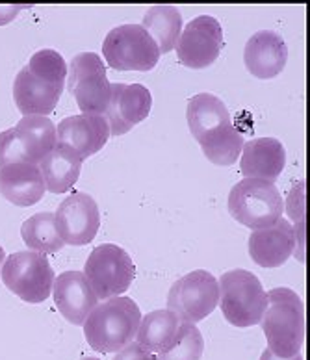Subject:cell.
I'll use <instances>...</instances> for the list:
<instances>
[{
    "label": "cell",
    "mask_w": 310,
    "mask_h": 360,
    "mask_svg": "<svg viewBox=\"0 0 310 360\" xmlns=\"http://www.w3.org/2000/svg\"><path fill=\"white\" fill-rule=\"evenodd\" d=\"M268 307L260 325L268 349L280 359H292L305 344V303L294 290L277 286L269 290Z\"/></svg>",
    "instance_id": "1"
},
{
    "label": "cell",
    "mask_w": 310,
    "mask_h": 360,
    "mask_svg": "<svg viewBox=\"0 0 310 360\" xmlns=\"http://www.w3.org/2000/svg\"><path fill=\"white\" fill-rule=\"evenodd\" d=\"M140 321L141 310L134 299L110 297L89 312L84 336L98 353H117L134 340Z\"/></svg>",
    "instance_id": "2"
},
{
    "label": "cell",
    "mask_w": 310,
    "mask_h": 360,
    "mask_svg": "<svg viewBox=\"0 0 310 360\" xmlns=\"http://www.w3.org/2000/svg\"><path fill=\"white\" fill-rule=\"evenodd\" d=\"M219 307L228 323L234 327H253L262 319L268 307V293L260 278L247 269H231L217 281Z\"/></svg>",
    "instance_id": "3"
},
{
    "label": "cell",
    "mask_w": 310,
    "mask_h": 360,
    "mask_svg": "<svg viewBox=\"0 0 310 360\" xmlns=\"http://www.w3.org/2000/svg\"><path fill=\"white\" fill-rule=\"evenodd\" d=\"M231 216L249 229H264L279 221L285 212V201L279 188L271 180L243 179L228 191Z\"/></svg>",
    "instance_id": "4"
},
{
    "label": "cell",
    "mask_w": 310,
    "mask_h": 360,
    "mask_svg": "<svg viewBox=\"0 0 310 360\" xmlns=\"http://www.w3.org/2000/svg\"><path fill=\"white\" fill-rule=\"evenodd\" d=\"M65 88L77 101L82 113L104 115L108 108L112 82L106 75V63L97 52H78L69 62Z\"/></svg>",
    "instance_id": "5"
},
{
    "label": "cell",
    "mask_w": 310,
    "mask_h": 360,
    "mask_svg": "<svg viewBox=\"0 0 310 360\" xmlns=\"http://www.w3.org/2000/svg\"><path fill=\"white\" fill-rule=\"evenodd\" d=\"M0 277L6 288L32 304L47 301L56 278L49 258L37 251H17L6 257Z\"/></svg>",
    "instance_id": "6"
},
{
    "label": "cell",
    "mask_w": 310,
    "mask_h": 360,
    "mask_svg": "<svg viewBox=\"0 0 310 360\" xmlns=\"http://www.w3.org/2000/svg\"><path fill=\"white\" fill-rule=\"evenodd\" d=\"M103 56L117 71H150L160 60L155 39L141 25H120L106 34Z\"/></svg>",
    "instance_id": "7"
},
{
    "label": "cell",
    "mask_w": 310,
    "mask_h": 360,
    "mask_svg": "<svg viewBox=\"0 0 310 360\" xmlns=\"http://www.w3.org/2000/svg\"><path fill=\"white\" fill-rule=\"evenodd\" d=\"M84 275L91 284L101 301L120 297L132 286L136 277V266L132 257L120 245L103 243L89 252Z\"/></svg>",
    "instance_id": "8"
},
{
    "label": "cell",
    "mask_w": 310,
    "mask_h": 360,
    "mask_svg": "<svg viewBox=\"0 0 310 360\" xmlns=\"http://www.w3.org/2000/svg\"><path fill=\"white\" fill-rule=\"evenodd\" d=\"M219 303L217 278L207 269H195L176 278L167 293V310L184 323H197L212 314Z\"/></svg>",
    "instance_id": "9"
},
{
    "label": "cell",
    "mask_w": 310,
    "mask_h": 360,
    "mask_svg": "<svg viewBox=\"0 0 310 360\" xmlns=\"http://www.w3.org/2000/svg\"><path fill=\"white\" fill-rule=\"evenodd\" d=\"M223 45L225 41L219 21L212 15H199L182 28L175 51L186 68L202 69L216 62Z\"/></svg>",
    "instance_id": "10"
},
{
    "label": "cell",
    "mask_w": 310,
    "mask_h": 360,
    "mask_svg": "<svg viewBox=\"0 0 310 360\" xmlns=\"http://www.w3.org/2000/svg\"><path fill=\"white\" fill-rule=\"evenodd\" d=\"M58 234L63 243L86 245L93 242L101 226V212L95 199L86 191H72L54 212Z\"/></svg>",
    "instance_id": "11"
},
{
    "label": "cell",
    "mask_w": 310,
    "mask_h": 360,
    "mask_svg": "<svg viewBox=\"0 0 310 360\" xmlns=\"http://www.w3.org/2000/svg\"><path fill=\"white\" fill-rule=\"evenodd\" d=\"M153 97L143 84H112L108 108L103 117L110 127V136H121L141 123L150 112Z\"/></svg>",
    "instance_id": "12"
},
{
    "label": "cell",
    "mask_w": 310,
    "mask_h": 360,
    "mask_svg": "<svg viewBox=\"0 0 310 360\" xmlns=\"http://www.w3.org/2000/svg\"><path fill=\"white\" fill-rule=\"evenodd\" d=\"M110 139V127L103 115L77 113L56 127V143L77 153L82 160L93 156Z\"/></svg>",
    "instance_id": "13"
},
{
    "label": "cell",
    "mask_w": 310,
    "mask_h": 360,
    "mask_svg": "<svg viewBox=\"0 0 310 360\" xmlns=\"http://www.w3.org/2000/svg\"><path fill=\"white\" fill-rule=\"evenodd\" d=\"M52 297L58 310L71 325H84L89 312L98 304L97 293L84 271L69 269L60 273L52 284Z\"/></svg>",
    "instance_id": "14"
},
{
    "label": "cell",
    "mask_w": 310,
    "mask_h": 360,
    "mask_svg": "<svg viewBox=\"0 0 310 360\" xmlns=\"http://www.w3.org/2000/svg\"><path fill=\"white\" fill-rule=\"evenodd\" d=\"M295 251V232L288 219L280 217L273 225L257 229L249 236V255L262 268H277Z\"/></svg>",
    "instance_id": "15"
},
{
    "label": "cell",
    "mask_w": 310,
    "mask_h": 360,
    "mask_svg": "<svg viewBox=\"0 0 310 360\" xmlns=\"http://www.w3.org/2000/svg\"><path fill=\"white\" fill-rule=\"evenodd\" d=\"M288 60V46L279 32L260 30L249 37L243 49V63L251 75L268 80L277 77Z\"/></svg>",
    "instance_id": "16"
},
{
    "label": "cell",
    "mask_w": 310,
    "mask_h": 360,
    "mask_svg": "<svg viewBox=\"0 0 310 360\" xmlns=\"http://www.w3.org/2000/svg\"><path fill=\"white\" fill-rule=\"evenodd\" d=\"M286 165L285 145L277 138H253L243 143L240 171L245 179L277 180Z\"/></svg>",
    "instance_id": "17"
},
{
    "label": "cell",
    "mask_w": 310,
    "mask_h": 360,
    "mask_svg": "<svg viewBox=\"0 0 310 360\" xmlns=\"http://www.w3.org/2000/svg\"><path fill=\"white\" fill-rule=\"evenodd\" d=\"M45 180L37 164H10L0 169V195L17 206H32L45 195Z\"/></svg>",
    "instance_id": "18"
},
{
    "label": "cell",
    "mask_w": 310,
    "mask_h": 360,
    "mask_svg": "<svg viewBox=\"0 0 310 360\" xmlns=\"http://www.w3.org/2000/svg\"><path fill=\"white\" fill-rule=\"evenodd\" d=\"M63 89L34 77L30 69L22 68L13 80V101L25 115H45L54 112Z\"/></svg>",
    "instance_id": "19"
},
{
    "label": "cell",
    "mask_w": 310,
    "mask_h": 360,
    "mask_svg": "<svg viewBox=\"0 0 310 360\" xmlns=\"http://www.w3.org/2000/svg\"><path fill=\"white\" fill-rule=\"evenodd\" d=\"M82 162L84 160L71 149L63 147V145H54V149L39 162L45 188L51 193L69 191V188H72L80 176Z\"/></svg>",
    "instance_id": "20"
},
{
    "label": "cell",
    "mask_w": 310,
    "mask_h": 360,
    "mask_svg": "<svg viewBox=\"0 0 310 360\" xmlns=\"http://www.w3.org/2000/svg\"><path fill=\"white\" fill-rule=\"evenodd\" d=\"M186 117L191 136L199 141L202 136L216 130L225 123H231V112L227 104L214 93H197L188 101Z\"/></svg>",
    "instance_id": "21"
},
{
    "label": "cell",
    "mask_w": 310,
    "mask_h": 360,
    "mask_svg": "<svg viewBox=\"0 0 310 360\" xmlns=\"http://www.w3.org/2000/svg\"><path fill=\"white\" fill-rule=\"evenodd\" d=\"M147 34L155 39L160 54L171 52L176 46L182 32V15L176 6L156 4L147 8L141 21Z\"/></svg>",
    "instance_id": "22"
},
{
    "label": "cell",
    "mask_w": 310,
    "mask_h": 360,
    "mask_svg": "<svg viewBox=\"0 0 310 360\" xmlns=\"http://www.w3.org/2000/svg\"><path fill=\"white\" fill-rule=\"evenodd\" d=\"M179 325H181V319L171 310H153L149 314L141 316L140 327L134 336L136 344H140L143 349L156 355L173 340Z\"/></svg>",
    "instance_id": "23"
},
{
    "label": "cell",
    "mask_w": 310,
    "mask_h": 360,
    "mask_svg": "<svg viewBox=\"0 0 310 360\" xmlns=\"http://www.w3.org/2000/svg\"><path fill=\"white\" fill-rule=\"evenodd\" d=\"M243 143H245L243 132L233 121L217 127L216 130L199 139L205 156L216 165H233L242 155Z\"/></svg>",
    "instance_id": "24"
},
{
    "label": "cell",
    "mask_w": 310,
    "mask_h": 360,
    "mask_svg": "<svg viewBox=\"0 0 310 360\" xmlns=\"http://www.w3.org/2000/svg\"><path fill=\"white\" fill-rule=\"evenodd\" d=\"M21 236L30 251L43 252V255L60 251L65 245L58 234L52 212H39L28 217L21 226Z\"/></svg>",
    "instance_id": "25"
},
{
    "label": "cell",
    "mask_w": 310,
    "mask_h": 360,
    "mask_svg": "<svg viewBox=\"0 0 310 360\" xmlns=\"http://www.w3.org/2000/svg\"><path fill=\"white\" fill-rule=\"evenodd\" d=\"M205 353V338L195 323L181 321L169 344L156 353L158 360H201Z\"/></svg>",
    "instance_id": "26"
},
{
    "label": "cell",
    "mask_w": 310,
    "mask_h": 360,
    "mask_svg": "<svg viewBox=\"0 0 310 360\" xmlns=\"http://www.w3.org/2000/svg\"><path fill=\"white\" fill-rule=\"evenodd\" d=\"M15 129L28 139L37 164L54 149L56 145V127L45 115H25L15 124Z\"/></svg>",
    "instance_id": "27"
},
{
    "label": "cell",
    "mask_w": 310,
    "mask_h": 360,
    "mask_svg": "<svg viewBox=\"0 0 310 360\" xmlns=\"http://www.w3.org/2000/svg\"><path fill=\"white\" fill-rule=\"evenodd\" d=\"M34 77H37L43 82L56 86V88L65 89V80H67V63L63 56L54 49H41L32 54L30 62L26 63Z\"/></svg>",
    "instance_id": "28"
},
{
    "label": "cell",
    "mask_w": 310,
    "mask_h": 360,
    "mask_svg": "<svg viewBox=\"0 0 310 360\" xmlns=\"http://www.w3.org/2000/svg\"><path fill=\"white\" fill-rule=\"evenodd\" d=\"M10 164H37L28 139L15 127L0 132V169Z\"/></svg>",
    "instance_id": "29"
},
{
    "label": "cell",
    "mask_w": 310,
    "mask_h": 360,
    "mask_svg": "<svg viewBox=\"0 0 310 360\" xmlns=\"http://www.w3.org/2000/svg\"><path fill=\"white\" fill-rule=\"evenodd\" d=\"M286 214L295 223L305 219V180H297V184L290 190L286 199Z\"/></svg>",
    "instance_id": "30"
},
{
    "label": "cell",
    "mask_w": 310,
    "mask_h": 360,
    "mask_svg": "<svg viewBox=\"0 0 310 360\" xmlns=\"http://www.w3.org/2000/svg\"><path fill=\"white\" fill-rule=\"evenodd\" d=\"M114 360H156V355H153V353H149L147 349H143L140 344L130 342L129 345H124L123 349H120L115 353Z\"/></svg>",
    "instance_id": "31"
},
{
    "label": "cell",
    "mask_w": 310,
    "mask_h": 360,
    "mask_svg": "<svg viewBox=\"0 0 310 360\" xmlns=\"http://www.w3.org/2000/svg\"><path fill=\"white\" fill-rule=\"evenodd\" d=\"M25 6L22 4H0V26L2 25H8V22H11L13 19L17 17V13L22 10Z\"/></svg>",
    "instance_id": "32"
},
{
    "label": "cell",
    "mask_w": 310,
    "mask_h": 360,
    "mask_svg": "<svg viewBox=\"0 0 310 360\" xmlns=\"http://www.w3.org/2000/svg\"><path fill=\"white\" fill-rule=\"evenodd\" d=\"M260 360H303V355L301 353H297V355H294L292 359H280V356L273 355L269 349H264L262 355H260Z\"/></svg>",
    "instance_id": "33"
},
{
    "label": "cell",
    "mask_w": 310,
    "mask_h": 360,
    "mask_svg": "<svg viewBox=\"0 0 310 360\" xmlns=\"http://www.w3.org/2000/svg\"><path fill=\"white\" fill-rule=\"evenodd\" d=\"M6 262V251L2 249V245H0V271H2V266H4Z\"/></svg>",
    "instance_id": "34"
},
{
    "label": "cell",
    "mask_w": 310,
    "mask_h": 360,
    "mask_svg": "<svg viewBox=\"0 0 310 360\" xmlns=\"http://www.w3.org/2000/svg\"><path fill=\"white\" fill-rule=\"evenodd\" d=\"M80 360H98V359H95V356H84V359Z\"/></svg>",
    "instance_id": "35"
},
{
    "label": "cell",
    "mask_w": 310,
    "mask_h": 360,
    "mask_svg": "<svg viewBox=\"0 0 310 360\" xmlns=\"http://www.w3.org/2000/svg\"><path fill=\"white\" fill-rule=\"evenodd\" d=\"M156 360H158V359H156Z\"/></svg>",
    "instance_id": "36"
}]
</instances>
